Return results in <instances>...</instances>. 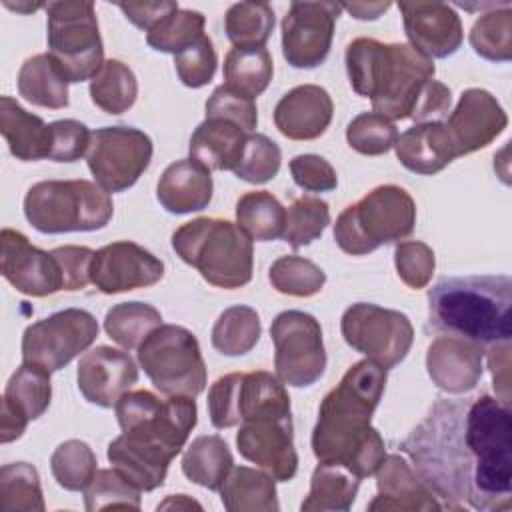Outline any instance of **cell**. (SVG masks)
<instances>
[{
  "instance_id": "cell-1",
  "label": "cell",
  "mask_w": 512,
  "mask_h": 512,
  "mask_svg": "<svg viewBox=\"0 0 512 512\" xmlns=\"http://www.w3.org/2000/svg\"><path fill=\"white\" fill-rule=\"evenodd\" d=\"M400 450L444 508L510 510L512 414L496 396L438 398Z\"/></svg>"
},
{
  "instance_id": "cell-2",
  "label": "cell",
  "mask_w": 512,
  "mask_h": 512,
  "mask_svg": "<svg viewBox=\"0 0 512 512\" xmlns=\"http://www.w3.org/2000/svg\"><path fill=\"white\" fill-rule=\"evenodd\" d=\"M114 410L122 434L108 444V462L136 488L156 490L198 422L196 400L134 390L126 392Z\"/></svg>"
},
{
  "instance_id": "cell-3",
  "label": "cell",
  "mask_w": 512,
  "mask_h": 512,
  "mask_svg": "<svg viewBox=\"0 0 512 512\" xmlns=\"http://www.w3.org/2000/svg\"><path fill=\"white\" fill-rule=\"evenodd\" d=\"M388 370L366 358L352 364L318 406L312 452L318 462L348 468L360 480L386 456L380 432L370 424L386 388Z\"/></svg>"
},
{
  "instance_id": "cell-4",
  "label": "cell",
  "mask_w": 512,
  "mask_h": 512,
  "mask_svg": "<svg viewBox=\"0 0 512 512\" xmlns=\"http://www.w3.org/2000/svg\"><path fill=\"white\" fill-rule=\"evenodd\" d=\"M350 86L370 98L374 112L388 120L410 118L424 86L434 78V60L404 42L356 38L344 54Z\"/></svg>"
},
{
  "instance_id": "cell-5",
  "label": "cell",
  "mask_w": 512,
  "mask_h": 512,
  "mask_svg": "<svg viewBox=\"0 0 512 512\" xmlns=\"http://www.w3.org/2000/svg\"><path fill=\"white\" fill-rule=\"evenodd\" d=\"M428 326L490 348L512 338V280L500 276L442 278L428 290Z\"/></svg>"
},
{
  "instance_id": "cell-6",
  "label": "cell",
  "mask_w": 512,
  "mask_h": 512,
  "mask_svg": "<svg viewBox=\"0 0 512 512\" xmlns=\"http://www.w3.org/2000/svg\"><path fill=\"white\" fill-rule=\"evenodd\" d=\"M172 248L182 262L196 268L216 288L234 290L252 280V240L226 218L202 216L182 224L172 234Z\"/></svg>"
},
{
  "instance_id": "cell-7",
  "label": "cell",
  "mask_w": 512,
  "mask_h": 512,
  "mask_svg": "<svg viewBox=\"0 0 512 512\" xmlns=\"http://www.w3.org/2000/svg\"><path fill=\"white\" fill-rule=\"evenodd\" d=\"M416 224L414 198L396 184H382L346 206L334 224L338 248L352 256H364L376 248L400 242Z\"/></svg>"
},
{
  "instance_id": "cell-8",
  "label": "cell",
  "mask_w": 512,
  "mask_h": 512,
  "mask_svg": "<svg viewBox=\"0 0 512 512\" xmlns=\"http://www.w3.org/2000/svg\"><path fill=\"white\" fill-rule=\"evenodd\" d=\"M114 214L110 192L90 180H42L24 196V216L44 234L102 230Z\"/></svg>"
},
{
  "instance_id": "cell-9",
  "label": "cell",
  "mask_w": 512,
  "mask_h": 512,
  "mask_svg": "<svg viewBox=\"0 0 512 512\" xmlns=\"http://www.w3.org/2000/svg\"><path fill=\"white\" fill-rule=\"evenodd\" d=\"M48 54L68 82L92 80L104 64V46L92 2L64 0L46 6Z\"/></svg>"
},
{
  "instance_id": "cell-10",
  "label": "cell",
  "mask_w": 512,
  "mask_h": 512,
  "mask_svg": "<svg viewBox=\"0 0 512 512\" xmlns=\"http://www.w3.org/2000/svg\"><path fill=\"white\" fill-rule=\"evenodd\" d=\"M138 364L166 396L196 398L206 388V364L196 336L178 324H160L138 346Z\"/></svg>"
},
{
  "instance_id": "cell-11",
  "label": "cell",
  "mask_w": 512,
  "mask_h": 512,
  "mask_svg": "<svg viewBox=\"0 0 512 512\" xmlns=\"http://www.w3.org/2000/svg\"><path fill=\"white\" fill-rule=\"evenodd\" d=\"M208 414L212 426L224 430L262 416L290 414V396L276 374L230 372L210 386Z\"/></svg>"
},
{
  "instance_id": "cell-12",
  "label": "cell",
  "mask_w": 512,
  "mask_h": 512,
  "mask_svg": "<svg viewBox=\"0 0 512 512\" xmlns=\"http://www.w3.org/2000/svg\"><path fill=\"white\" fill-rule=\"evenodd\" d=\"M340 332L350 348L386 370L398 366L414 342V328L404 312L372 302L348 306L340 320Z\"/></svg>"
},
{
  "instance_id": "cell-13",
  "label": "cell",
  "mask_w": 512,
  "mask_h": 512,
  "mask_svg": "<svg viewBox=\"0 0 512 512\" xmlns=\"http://www.w3.org/2000/svg\"><path fill=\"white\" fill-rule=\"evenodd\" d=\"M274 342V368L282 384L306 388L326 370V350L320 322L302 310L280 312L270 326Z\"/></svg>"
},
{
  "instance_id": "cell-14",
  "label": "cell",
  "mask_w": 512,
  "mask_h": 512,
  "mask_svg": "<svg viewBox=\"0 0 512 512\" xmlns=\"http://www.w3.org/2000/svg\"><path fill=\"white\" fill-rule=\"evenodd\" d=\"M98 338L96 318L82 308L58 310L22 334V362L36 364L50 374L68 366Z\"/></svg>"
},
{
  "instance_id": "cell-15",
  "label": "cell",
  "mask_w": 512,
  "mask_h": 512,
  "mask_svg": "<svg viewBox=\"0 0 512 512\" xmlns=\"http://www.w3.org/2000/svg\"><path fill=\"white\" fill-rule=\"evenodd\" d=\"M152 152L146 132L134 126H104L92 132L86 164L106 192H124L146 172Z\"/></svg>"
},
{
  "instance_id": "cell-16",
  "label": "cell",
  "mask_w": 512,
  "mask_h": 512,
  "mask_svg": "<svg viewBox=\"0 0 512 512\" xmlns=\"http://www.w3.org/2000/svg\"><path fill=\"white\" fill-rule=\"evenodd\" d=\"M338 2H292L282 20V54L292 68H316L330 52Z\"/></svg>"
},
{
  "instance_id": "cell-17",
  "label": "cell",
  "mask_w": 512,
  "mask_h": 512,
  "mask_svg": "<svg viewBox=\"0 0 512 512\" xmlns=\"http://www.w3.org/2000/svg\"><path fill=\"white\" fill-rule=\"evenodd\" d=\"M236 446L240 456L270 474L276 482H288L296 476L298 454L294 448L292 414L242 422L236 432Z\"/></svg>"
},
{
  "instance_id": "cell-18",
  "label": "cell",
  "mask_w": 512,
  "mask_h": 512,
  "mask_svg": "<svg viewBox=\"0 0 512 512\" xmlns=\"http://www.w3.org/2000/svg\"><path fill=\"white\" fill-rule=\"evenodd\" d=\"M2 276L24 296L44 298L64 290V274L56 256L30 244L28 236L2 228L0 234Z\"/></svg>"
},
{
  "instance_id": "cell-19",
  "label": "cell",
  "mask_w": 512,
  "mask_h": 512,
  "mask_svg": "<svg viewBox=\"0 0 512 512\" xmlns=\"http://www.w3.org/2000/svg\"><path fill=\"white\" fill-rule=\"evenodd\" d=\"M164 276V262L130 240H118L96 250L90 282L102 294L148 288Z\"/></svg>"
},
{
  "instance_id": "cell-20",
  "label": "cell",
  "mask_w": 512,
  "mask_h": 512,
  "mask_svg": "<svg viewBox=\"0 0 512 512\" xmlns=\"http://www.w3.org/2000/svg\"><path fill=\"white\" fill-rule=\"evenodd\" d=\"M410 46L426 58H448L458 52L464 28L458 12L444 2H398Z\"/></svg>"
},
{
  "instance_id": "cell-21",
  "label": "cell",
  "mask_w": 512,
  "mask_h": 512,
  "mask_svg": "<svg viewBox=\"0 0 512 512\" xmlns=\"http://www.w3.org/2000/svg\"><path fill=\"white\" fill-rule=\"evenodd\" d=\"M444 124L458 156H466L494 142L508 126V116L494 94L484 88H468Z\"/></svg>"
},
{
  "instance_id": "cell-22",
  "label": "cell",
  "mask_w": 512,
  "mask_h": 512,
  "mask_svg": "<svg viewBox=\"0 0 512 512\" xmlns=\"http://www.w3.org/2000/svg\"><path fill=\"white\" fill-rule=\"evenodd\" d=\"M76 380L90 404L112 408L138 382V366L124 350L96 346L80 358Z\"/></svg>"
},
{
  "instance_id": "cell-23",
  "label": "cell",
  "mask_w": 512,
  "mask_h": 512,
  "mask_svg": "<svg viewBox=\"0 0 512 512\" xmlns=\"http://www.w3.org/2000/svg\"><path fill=\"white\" fill-rule=\"evenodd\" d=\"M52 400L50 372L22 362L10 376L4 398H2V418H0V440L2 444L18 440L28 422L40 418Z\"/></svg>"
},
{
  "instance_id": "cell-24",
  "label": "cell",
  "mask_w": 512,
  "mask_h": 512,
  "mask_svg": "<svg viewBox=\"0 0 512 512\" xmlns=\"http://www.w3.org/2000/svg\"><path fill=\"white\" fill-rule=\"evenodd\" d=\"M376 474L378 494L368 504L370 512H428L442 510V502L400 454H386Z\"/></svg>"
},
{
  "instance_id": "cell-25",
  "label": "cell",
  "mask_w": 512,
  "mask_h": 512,
  "mask_svg": "<svg viewBox=\"0 0 512 512\" xmlns=\"http://www.w3.org/2000/svg\"><path fill=\"white\" fill-rule=\"evenodd\" d=\"M484 348L458 336H438L426 350L430 380L448 394H466L482 378Z\"/></svg>"
},
{
  "instance_id": "cell-26",
  "label": "cell",
  "mask_w": 512,
  "mask_h": 512,
  "mask_svg": "<svg viewBox=\"0 0 512 512\" xmlns=\"http://www.w3.org/2000/svg\"><path fill=\"white\" fill-rule=\"evenodd\" d=\"M330 94L316 84H300L288 90L274 106V124L290 140L320 138L332 122Z\"/></svg>"
},
{
  "instance_id": "cell-27",
  "label": "cell",
  "mask_w": 512,
  "mask_h": 512,
  "mask_svg": "<svg viewBox=\"0 0 512 512\" xmlns=\"http://www.w3.org/2000/svg\"><path fill=\"white\" fill-rule=\"evenodd\" d=\"M394 150L406 170L422 176H432L458 158V150L444 122L414 124L398 134Z\"/></svg>"
},
{
  "instance_id": "cell-28",
  "label": "cell",
  "mask_w": 512,
  "mask_h": 512,
  "mask_svg": "<svg viewBox=\"0 0 512 512\" xmlns=\"http://www.w3.org/2000/svg\"><path fill=\"white\" fill-rule=\"evenodd\" d=\"M212 192L214 184L210 170L194 158H182L168 164L156 184V198L170 214L204 210L212 200Z\"/></svg>"
},
{
  "instance_id": "cell-29",
  "label": "cell",
  "mask_w": 512,
  "mask_h": 512,
  "mask_svg": "<svg viewBox=\"0 0 512 512\" xmlns=\"http://www.w3.org/2000/svg\"><path fill=\"white\" fill-rule=\"evenodd\" d=\"M0 132L14 158L36 162L50 158L52 130L40 116L24 110L12 96L0 98Z\"/></svg>"
},
{
  "instance_id": "cell-30",
  "label": "cell",
  "mask_w": 512,
  "mask_h": 512,
  "mask_svg": "<svg viewBox=\"0 0 512 512\" xmlns=\"http://www.w3.org/2000/svg\"><path fill=\"white\" fill-rule=\"evenodd\" d=\"M248 132L224 118H206L190 136V158L208 170H234L242 160Z\"/></svg>"
},
{
  "instance_id": "cell-31",
  "label": "cell",
  "mask_w": 512,
  "mask_h": 512,
  "mask_svg": "<svg viewBox=\"0 0 512 512\" xmlns=\"http://www.w3.org/2000/svg\"><path fill=\"white\" fill-rule=\"evenodd\" d=\"M220 500L228 512H278L276 480L264 470L232 466L220 486Z\"/></svg>"
},
{
  "instance_id": "cell-32",
  "label": "cell",
  "mask_w": 512,
  "mask_h": 512,
  "mask_svg": "<svg viewBox=\"0 0 512 512\" xmlns=\"http://www.w3.org/2000/svg\"><path fill=\"white\" fill-rule=\"evenodd\" d=\"M18 94L34 106L60 110L68 106V80L46 54H34L24 60L18 70Z\"/></svg>"
},
{
  "instance_id": "cell-33",
  "label": "cell",
  "mask_w": 512,
  "mask_h": 512,
  "mask_svg": "<svg viewBox=\"0 0 512 512\" xmlns=\"http://www.w3.org/2000/svg\"><path fill=\"white\" fill-rule=\"evenodd\" d=\"M360 478L348 468L318 462L310 478L308 496L302 500V512H346L356 500Z\"/></svg>"
},
{
  "instance_id": "cell-34",
  "label": "cell",
  "mask_w": 512,
  "mask_h": 512,
  "mask_svg": "<svg viewBox=\"0 0 512 512\" xmlns=\"http://www.w3.org/2000/svg\"><path fill=\"white\" fill-rule=\"evenodd\" d=\"M232 466V452L226 440L218 434H202L194 438L182 456L184 476L208 490H220Z\"/></svg>"
},
{
  "instance_id": "cell-35",
  "label": "cell",
  "mask_w": 512,
  "mask_h": 512,
  "mask_svg": "<svg viewBox=\"0 0 512 512\" xmlns=\"http://www.w3.org/2000/svg\"><path fill=\"white\" fill-rule=\"evenodd\" d=\"M236 224L250 240H278L286 228V208L266 190L246 192L236 202Z\"/></svg>"
},
{
  "instance_id": "cell-36",
  "label": "cell",
  "mask_w": 512,
  "mask_h": 512,
  "mask_svg": "<svg viewBox=\"0 0 512 512\" xmlns=\"http://www.w3.org/2000/svg\"><path fill=\"white\" fill-rule=\"evenodd\" d=\"M138 80L128 64L118 58L104 60L102 68L90 80V98L106 114H122L134 106Z\"/></svg>"
},
{
  "instance_id": "cell-37",
  "label": "cell",
  "mask_w": 512,
  "mask_h": 512,
  "mask_svg": "<svg viewBox=\"0 0 512 512\" xmlns=\"http://www.w3.org/2000/svg\"><path fill=\"white\" fill-rule=\"evenodd\" d=\"M262 324L252 306L236 304L226 308L212 326V346L224 356L248 354L260 340Z\"/></svg>"
},
{
  "instance_id": "cell-38",
  "label": "cell",
  "mask_w": 512,
  "mask_h": 512,
  "mask_svg": "<svg viewBox=\"0 0 512 512\" xmlns=\"http://www.w3.org/2000/svg\"><path fill=\"white\" fill-rule=\"evenodd\" d=\"M272 74L274 62L264 46L232 48L224 58V84L250 98H258L268 88Z\"/></svg>"
},
{
  "instance_id": "cell-39",
  "label": "cell",
  "mask_w": 512,
  "mask_h": 512,
  "mask_svg": "<svg viewBox=\"0 0 512 512\" xmlns=\"http://www.w3.org/2000/svg\"><path fill=\"white\" fill-rule=\"evenodd\" d=\"M162 324V314L146 302L114 304L104 316L106 334L124 350L138 348L146 336Z\"/></svg>"
},
{
  "instance_id": "cell-40",
  "label": "cell",
  "mask_w": 512,
  "mask_h": 512,
  "mask_svg": "<svg viewBox=\"0 0 512 512\" xmlns=\"http://www.w3.org/2000/svg\"><path fill=\"white\" fill-rule=\"evenodd\" d=\"M274 22L268 2H236L224 16V30L234 48H260L268 42Z\"/></svg>"
},
{
  "instance_id": "cell-41",
  "label": "cell",
  "mask_w": 512,
  "mask_h": 512,
  "mask_svg": "<svg viewBox=\"0 0 512 512\" xmlns=\"http://www.w3.org/2000/svg\"><path fill=\"white\" fill-rule=\"evenodd\" d=\"M470 44L490 62H508L512 58V6L504 2L480 14L470 28Z\"/></svg>"
},
{
  "instance_id": "cell-42",
  "label": "cell",
  "mask_w": 512,
  "mask_h": 512,
  "mask_svg": "<svg viewBox=\"0 0 512 512\" xmlns=\"http://www.w3.org/2000/svg\"><path fill=\"white\" fill-rule=\"evenodd\" d=\"M0 510L42 512L44 496L38 470L28 462H10L0 468Z\"/></svg>"
},
{
  "instance_id": "cell-43",
  "label": "cell",
  "mask_w": 512,
  "mask_h": 512,
  "mask_svg": "<svg viewBox=\"0 0 512 512\" xmlns=\"http://www.w3.org/2000/svg\"><path fill=\"white\" fill-rule=\"evenodd\" d=\"M94 450L84 440H66L50 456V470L58 486L68 492H84L98 472Z\"/></svg>"
},
{
  "instance_id": "cell-44",
  "label": "cell",
  "mask_w": 512,
  "mask_h": 512,
  "mask_svg": "<svg viewBox=\"0 0 512 512\" xmlns=\"http://www.w3.org/2000/svg\"><path fill=\"white\" fill-rule=\"evenodd\" d=\"M268 280L274 290L286 296L310 298L322 290L326 284V274L312 260L288 254L272 262L268 270Z\"/></svg>"
},
{
  "instance_id": "cell-45",
  "label": "cell",
  "mask_w": 512,
  "mask_h": 512,
  "mask_svg": "<svg viewBox=\"0 0 512 512\" xmlns=\"http://www.w3.org/2000/svg\"><path fill=\"white\" fill-rule=\"evenodd\" d=\"M204 24L206 18L202 12L178 8L146 32V42L158 52L176 56L178 52L192 46L200 36H204Z\"/></svg>"
},
{
  "instance_id": "cell-46",
  "label": "cell",
  "mask_w": 512,
  "mask_h": 512,
  "mask_svg": "<svg viewBox=\"0 0 512 512\" xmlns=\"http://www.w3.org/2000/svg\"><path fill=\"white\" fill-rule=\"evenodd\" d=\"M330 224L328 202L316 196H300L286 210V228L282 238L294 248L308 246L322 236Z\"/></svg>"
},
{
  "instance_id": "cell-47",
  "label": "cell",
  "mask_w": 512,
  "mask_h": 512,
  "mask_svg": "<svg viewBox=\"0 0 512 512\" xmlns=\"http://www.w3.org/2000/svg\"><path fill=\"white\" fill-rule=\"evenodd\" d=\"M140 488H136L116 468H98L92 482L84 490V506L88 512L106 508H140Z\"/></svg>"
},
{
  "instance_id": "cell-48",
  "label": "cell",
  "mask_w": 512,
  "mask_h": 512,
  "mask_svg": "<svg viewBox=\"0 0 512 512\" xmlns=\"http://www.w3.org/2000/svg\"><path fill=\"white\" fill-rule=\"evenodd\" d=\"M398 128L392 120L378 112H360L346 126V142L352 150L364 156H382L394 148Z\"/></svg>"
},
{
  "instance_id": "cell-49",
  "label": "cell",
  "mask_w": 512,
  "mask_h": 512,
  "mask_svg": "<svg viewBox=\"0 0 512 512\" xmlns=\"http://www.w3.org/2000/svg\"><path fill=\"white\" fill-rule=\"evenodd\" d=\"M280 164H282L280 146L274 140H270L266 134L250 132L246 138L242 160L232 172L248 184H266L278 174Z\"/></svg>"
},
{
  "instance_id": "cell-50",
  "label": "cell",
  "mask_w": 512,
  "mask_h": 512,
  "mask_svg": "<svg viewBox=\"0 0 512 512\" xmlns=\"http://www.w3.org/2000/svg\"><path fill=\"white\" fill-rule=\"evenodd\" d=\"M218 66V56L214 50L212 40L204 34L200 36L192 46L178 52L174 56V68L180 78V82L188 88H202L206 86Z\"/></svg>"
},
{
  "instance_id": "cell-51",
  "label": "cell",
  "mask_w": 512,
  "mask_h": 512,
  "mask_svg": "<svg viewBox=\"0 0 512 512\" xmlns=\"http://www.w3.org/2000/svg\"><path fill=\"white\" fill-rule=\"evenodd\" d=\"M394 264L398 278L414 290L428 286L436 268L434 250L420 240L398 242L394 248Z\"/></svg>"
},
{
  "instance_id": "cell-52",
  "label": "cell",
  "mask_w": 512,
  "mask_h": 512,
  "mask_svg": "<svg viewBox=\"0 0 512 512\" xmlns=\"http://www.w3.org/2000/svg\"><path fill=\"white\" fill-rule=\"evenodd\" d=\"M206 118H224L250 134L258 124V110L254 98L228 84H220L206 100Z\"/></svg>"
},
{
  "instance_id": "cell-53",
  "label": "cell",
  "mask_w": 512,
  "mask_h": 512,
  "mask_svg": "<svg viewBox=\"0 0 512 512\" xmlns=\"http://www.w3.org/2000/svg\"><path fill=\"white\" fill-rule=\"evenodd\" d=\"M52 130V146H50V158L54 162H76L82 156H86L92 132L86 124L66 118L56 120L50 124Z\"/></svg>"
},
{
  "instance_id": "cell-54",
  "label": "cell",
  "mask_w": 512,
  "mask_h": 512,
  "mask_svg": "<svg viewBox=\"0 0 512 512\" xmlns=\"http://www.w3.org/2000/svg\"><path fill=\"white\" fill-rule=\"evenodd\" d=\"M296 186L308 192H330L338 184L334 166L318 154H298L288 164Z\"/></svg>"
},
{
  "instance_id": "cell-55",
  "label": "cell",
  "mask_w": 512,
  "mask_h": 512,
  "mask_svg": "<svg viewBox=\"0 0 512 512\" xmlns=\"http://www.w3.org/2000/svg\"><path fill=\"white\" fill-rule=\"evenodd\" d=\"M52 254L60 262L64 274V290H82L90 282V268L94 260V250L88 246H60Z\"/></svg>"
},
{
  "instance_id": "cell-56",
  "label": "cell",
  "mask_w": 512,
  "mask_h": 512,
  "mask_svg": "<svg viewBox=\"0 0 512 512\" xmlns=\"http://www.w3.org/2000/svg\"><path fill=\"white\" fill-rule=\"evenodd\" d=\"M452 106V92L446 84L438 82V80H430L422 94L418 96L414 110L410 114V118L420 124V122H440V118L448 116Z\"/></svg>"
},
{
  "instance_id": "cell-57",
  "label": "cell",
  "mask_w": 512,
  "mask_h": 512,
  "mask_svg": "<svg viewBox=\"0 0 512 512\" xmlns=\"http://www.w3.org/2000/svg\"><path fill=\"white\" fill-rule=\"evenodd\" d=\"M118 8L122 14L138 28L152 30L160 20L170 16L174 10H178V2L174 0H160V2H120Z\"/></svg>"
},
{
  "instance_id": "cell-58",
  "label": "cell",
  "mask_w": 512,
  "mask_h": 512,
  "mask_svg": "<svg viewBox=\"0 0 512 512\" xmlns=\"http://www.w3.org/2000/svg\"><path fill=\"white\" fill-rule=\"evenodd\" d=\"M488 366L492 372L496 398L510 406V342L488 348Z\"/></svg>"
},
{
  "instance_id": "cell-59",
  "label": "cell",
  "mask_w": 512,
  "mask_h": 512,
  "mask_svg": "<svg viewBox=\"0 0 512 512\" xmlns=\"http://www.w3.org/2000/svg\"><path fill=\"white\" fill-rule=\"evenodd\" d=\"M390 8V2H348L342 10L350 12L356 20H376Z\"/></svg>"
},
{
  "instance_id": "cell-60",
  "label": "cell",
  "mask_w": 512,
  "mask_h": 512,
  "mask_svg": "<svg viewBox=\"0 0 512 512\" xmlns=\"http://www.w3.org/2000/svg\"><path fill=\"white\" fill-rule=\"evenodd\" d=\"M192 508L202 510V506L186 494H176V496L172 494L164 502L158 504V510H192Z\"/></svg>"
},
{
  "instance_id": "cell-61",
  "label": "cell",
  "mask_w": 512,
  "mask_h": 512,
  "mask_svg": "<svg viewBox=\"0 0 512 512\" xmlns=\"http://www.w3.org/2000/svg\"><path fill=\"white\" fill-rule=\"evenodd\" d=\"M4 4H6L8 8H12V10H16V12H34V10L42 8V6H46V4H12V2H8V0H4Z\"/></svg>"
}]
</instances>
